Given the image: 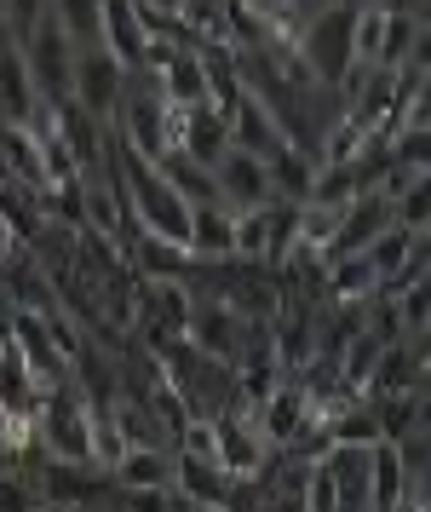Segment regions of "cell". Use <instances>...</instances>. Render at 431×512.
<instances>
[{"mask_svg": "<svg viewBox=\"0 0 431 512\" xmlns=\"http://www.w3.org/2000/svg\"><path fill=\"white\" fill-rule=\"evenodd\" d=\"M156 173L167 179V190L179 196L184 208H207V202H219V185H213V167L190 162L184 150H167V156L156 162Z\"/></svg>", "mask_w": 431, "mask_h": 512, "instance_id": "ac0fdd59", "label": "cell"}, {"mask_svg": "<svg viewBox=\"0 0 431 512\" xmlns=\"http://www.w3.org/2000/svg\"><path fill=\"white\" fill-rule=\"evenodd\" d=\"M248 340V317H236L225 300H196L184 323V346H196L213 363H236V351Z\"/></svg>", "mask_w": 431, "mask_h": 512, "instance_id": "52a82bcc", "label": "cell"}, {"mask_svg": "<svg viewBox=\"0 0 431 512\" xmlns=\"http://www.w3.org/2000/svg\"><path fill=\"white\" fill-rule=\"evenodd\" d=\"M104 478L115 489H173V449H121Z\"/></svg>", "mask_w": 431, "mask_h": 512, "instance_id": "2e32d148", "label": "cell"}, {"mask_svg": "<svg viewBox=\"0 0 431 512\" xmlns=\"http://www.w3.org/2000/svg\"><path fill=\"white\" fill-rule=\"evenodd\" d=\"M265 173H271V196L276 202H311V185H317V162L305 156V150H294V144H282L271 162H265Z\"/></svg>", "mask_w": 431, "mask_h": 512, "instance_id": "d6986e66", "label": "cell"}, {"mask_svg": "<svg viewBox=\"0 0 431 512\" xmlns=\"http://www.w3.org/2000/svg\"><path fill=\"white\" fill-rule=\"evenodd\" d=\"M115 512H190L173 489H115Z\"/></svg>", "mask_w": 431, "mask_h": 512, "instance_id": "cb8c5ba5", "label": "cell"}, {"mask_svg": "<svg viewBox=\"0 0 431 512\" xmlns=\"http://www.w3.org/2000/svg\"><path fill=\"white\" fill-rule=\"evenodd\" d=\"M41 380L29 374V363L18 357V346L0 334V420H12V426H35L41 415Z\"/></svg>", "mask_w": 431, "mask_h": 512, "instance_id": "7c38bea8", "label": "cell"}, {"mask_svg": "<svg viewBox=\"0 0 431 512\" xmlns=\"http://www.w3.org/2000/svg\"><path fill=\"white\" fill-rule=\"evenodd\" d=\"M184 254L196 265H225L236 259V213L225 202H207V208H190V236H184Z\"/></svg>", "mask_w": 431, "mask_h": 512, "instance_id": "5bb4252c", "label": "cell"}, {"mask_svg": "<svg viewBox=\"0 0 431 512\" xmlns=\"http://www.w3.org/2000/svg\"><path fill=\"white\" fill-rule=\"evenodd\" d=\"M317 432H322V443H340V449H374L380 443V420H374L368 397H351L328 420H317Z\"/></svg>", "mask_w": 431, "mask_h": 512, "instance_id": "e0dca14e", "label": "cell"}, {"mask_svg": "<svg viewBox=\"0 0 431 512\" xmlns=\"http://www.w3.org/2000/svg\"><path fill=\"white\" fill-rule=\"evenodd\" d=\"M110 133L121 150H133L144 162H161L173 150V110H167V98L156 93L150 75H127V93H121V110H115Z\"/></svg>", "mask_w": 431, "mask_h": 512, "instance_id": "7a4b0ae2", "label": "cell"}, {"mask_svg": "<svg viewBox=\"0 0 431 512\" xmlns=\"http://www.w3.org/2000/svg\"><path fill=\"white\" fill-rule=\"evenodd\" d=\"M41 12H46V0H0V29H6V41L18 47L23 35L41 24Z\"/></svg>", "mask_w": 431, "mask_h": 512, "instance_id": "d4e9b609", "label": "cell"}, {"mask_svg": "<svg viewBox=\"0 0 431 512\" xmlns=\"http://www.w3.org/2000/svg\"><path fill=\"white\" fill-rule=\"evenodd\" d=\"M380 231H391V202L380 196V190H363L357 202H345V208H340V225H334V242H328V254H322V259L363 254Z\"/></svg>", "mask_w": 431, "mask_h": 512, "instance_id": "30bf717a", "label": "cell"}, {"mask_svg": "<svg viewBox=\"0 0 431 512\" xmlns=\"http://www.w3.org/2000/svg\"><path fill=\"white\" fill-rule=\"evenodd\" d=\"M46 6H52V18L75 52H104L98 47V6L104 0H46Z\"/></svg>", "mask_w": 431, "mask_h": 512, "instance_id": "ffe728a7", "label": "cell"}, {"mask_svg": "<svg viewBox=\"0 0 431 512\" xmlns=\"http://www.w3.org/2000/svg\"><path fill=\"white\" fill-rule=\"evenodd\" d=\"M98 47L110 52L127 75H144V52H150V29L138 0H104L98 6Z\"/></svg>", "mask_w": 431, "mask_h": 512, "instance_id": "ba28073f", "label": "cell"}, {"mask_svg": "<svg viewBox=\"0 0 431 512\" xmlns=\"http://www.w3.org/2000/svg\"><path fill=\"white\" fill-rule=\"evenodd\" d=\"M23 52V70H29V81H35V93H41L46 110H58V104H69V75H75V47L64 41V29H58V18H52V6L41 12V24L29 29L18 41Z\"/></svg>", "mask_w": 431, "mask_h": 512, "instance_id": "3957f363", "label": "cell"}, {"mask_svg": "<svg viewBox=\"0 0 431 512\" xmlns=\"http://www.w3.org/2000/svg\"><path fill=\"white\" fill-rule=\"evenodd\" d=\"M351 12H357V0H328V6L305 12L294 24V58L299 70L311 75V87L340 93V81L357 70V58H351Z\"/></svg>", "mask_w": 431, "mask_h": 512, "instance_id": "6da1fadb", "label": "cell"}, {"mask_svg": "<svg viewBox=\"0 0 431 512\" xmlns=\"http://www.w3.org/2000/svg\"><path fill=\"white\" fill-rule=\"evenodd\" d=\"M0 512H46L41 489L29 484L23 472H12V466H0Z\"/></svg>", "mask_w": 431, "mask_h": 512, "instance_id": "603a6c76", "label": "cell"}, {"mask_svg": "<svg viewBox=\"0 0 431 512\" xmlns=\"http://www.w3.org/2000/svg\"><path fill=\"white\" fill-rule=\"evenodd\" d=\"M225 121H230V150H248V156H259V162H271L276 150H282V127H276V116L259 104V98L242 87V98L225 110Z\"/></svg>", "mask_w": 431, "mask_h": 512, "instance_id": "4fadbf2b", "label": "cell"}, {"mask_svg": "<svg viewBox=\"0 0 431 512\" xmlns=\"http://www.w3.org/2000/svg\"><path fill=\"white\" fill-rule=\"evenodd\" d=\"M380 41H386V12L380 6H357L351 12V58H357V70L380 64Z\"/></svg>", "mask_w": 431, "mask_h": 512, "instance_id": "7402d4cb", "label": "cell"}, {"mask_svg": "<svg viewBox=\"0 0 431 512\" xmlns=\"http://www.w3.org/2000/svg\"><path fill=\"white\" fill-rule=\"evenodd\" d=\"M213 185H219V202H225L230 213H248V208L276 202L271 196V173H265V162L248 156V150H225V156L213 162Z\"/></svg>", "mask_w": 431, "mask_h": 512, "instance_id": "9c48e42d", "label": "cell"}, {"mask_svg": "<svg viewBox=\"0 0 431 512\" xmlns=\"http://www.w3.org/2000/svg\"><path fill=\"white\" fill-rule=\"evenodd\" d=\"M41 93H35V81L23 70V52L6 41L0 47V121H12V127H35L41 121Z\"/></svg>", "mask_w": 431, "mask_h": 512, "instance_id": "9a60e30c", "label": "cell"}, {"mask_svg": "<svg viewBox=\"0 0 431 512\" xmlns=\"http://www.w3.org/2000/svg\"><path fill=\"white\" fill-rule=\"evenodd\" d=\"M391 225L409 236H431V173L391 196Z\"/></svg>", "mask_w": 431, "mask_h": 512, "instance_id": "44dd1931", "label": "cell"}, {"mask_svg": "<svg viewBox=\"0 0 431 512\" xmlns=\"http://www.w3.org/2000/svg\"><path fill=\"white\" fill-rule=\"evenodd\" d=\"M127 93V70L115 64L110 52H75V75H69V104L92 116L98 127H110Z\"/></svg>", "mask_w": 431, "mask_h": 512, "instance_id": "8992f818", "label": "cell"}, {"mask_svg": "<svg viewBox=\"0 0 431 512\" xmlns=\"http://www.w3.org/2000/svg\"><path fill=\"white\" fill-rule=\"evenodd\" d=\"M253 426H259V438L271 443V455L282 449V455H294L299 443L317 432V415H311V392L299 386V374H288V380H276V392L253 409Z\"/></svg>", "mask_w": 431, "mask_h": 512, "instance_id": "5b68a950", "label": "cell"}, {"mask_svg": "<svg viewBox=\"0 0 431 512\" xmlns=\"http://www.w3.org/2000/svg\"><path fill=\"white\" fill-rule=\"evenodd\" d=\"M23 254H29V242H23V236H18V225H12V219L0 213V271H6L12 259H23Z\"/></svg>", "mask_w": 431, "mask_h": 512, "instance_id": "484cf974", "label": "cell"}, {"mask_svg": "<svg viewBox=\"0 0 431 512\" xmlns=\"http://www.w3.org/2000/svg\"><path fill=\"white\" fill-rule=\"evenodd\" d=\"M173 150H184L190 162L213 167V162L230 150V121H225V110H213V104L179 110V116H173Z\"/></svg>", "mask_w": 431, "mask_h": 512, "instance_id": "8fae6325", "label": "cell"}, {"mask_svg": "<svg viewBox=\"0 0 431 512\" xmlns=\"http://www.w3.org/2000/svg\"><path fill=\"white\" fill-rule=\"evenodd\" d=\"M207 426H213V461H219L225 478H236V484L271 478V443L259 438L248 403H230L225 415H213Z\"/></svg>", "mask_w": 431, "mask_h": 512, "instance_id": "277c9868", "label": "cell"}, {"mask_svg": "<svg viewBox=\"0 0 431 512\" xmlns=\"http://www.w3.org/2000/svg\"><path fill=\"white\" fill-rule=\"evenodd\" d=\"M150 18H173V24H184V0H138Z\"/></svg>", "mask_w": 431, "mask_h": 512, "instance_id": "4316f807", "label": "cell"}]
</instances>
